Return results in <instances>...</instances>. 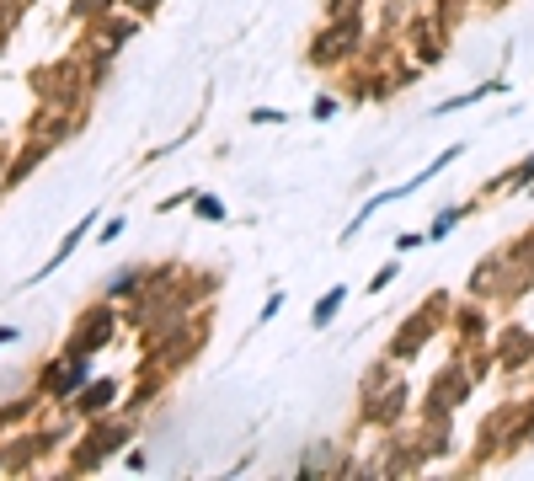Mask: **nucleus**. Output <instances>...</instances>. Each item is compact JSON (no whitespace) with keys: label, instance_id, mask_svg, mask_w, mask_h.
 Here are the masks:
<instances>
[{"label":"nucleus","instance_id":"nucleus-1","mask_svg":"<svg viewBox=\"0 0 534 481\" xmlns=\"http://www.w3.org/2000/svg\"><path fill=\"white\" fill-rule=\"evenodd\" d=\"M342 305V289H332V294H326V300L316 305V327H326V321H332V310Z\"/></svg>","mask_w":534,"mask_h":481}]
</instances>
